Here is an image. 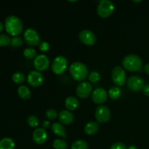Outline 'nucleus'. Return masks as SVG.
Here are the masks:
<instances>
[{
	"label": "nucleus",
	"instance_id": "nucleus-10",
	"mask_svg": "<svg viewBox=\"0 0 149 149\" xmlns=\"http://www.w3.org/2000/svg\"><path fill=\"white\" fill-rule=\"evenodd\" d=\"M79 39L81 43L86 45H94L97 40L96 35L90 29H84L81 31L79 33Z\"/></svg>",
	"mask_w": 149,
	"mask_h": 149
},
{
	"label": "nucleus",
	"instance_id": "nucleus-35",
	"mask_svg": "<svg viewBox=\"0 0 149 149\" xmlns=\"http://www.w3.org/2000/svg\"><path fill=\"white\" fill-rule=\"evenodd\" d=\"M42 128H44V129H47V128H48L49 127V122L48 120H45L43 122H42Z\"/></svg>",
	"mask_w": 149,
	"mask_h": 149
},
{
	"label": "nucleus",
	"instance_id": "nucleus-4",
	"mask_svg": "<svg viewBox=\"0 0 149 149\" xmlns=\"http://www.w3.org/2000/svg\"><path fill=\"white\" fill-rule=\"evenodd\" d=\"M114 5L110 0H101L97 6V13L100 17L106 18L113 13Z\"/></svg>",
	"mask_w": 149,
	"mask_h": 149
},
{
	"label": "nucleus",
	"instance_id": "nucleus-24",
	"mask_svg": "<svg viewBox=\"0 0 149 149\" xmlns=\"http://www.w3.org/2000/svg\"><path fill=\"white\" fill-rule=\"evenodd\" d=\"M13 81L17 84H22L25 81V75L21 71H17L14 73L12 77Z\"/></svg>",
	"mask_w": 149,
	"mask_h": 149
},
{
	"label": "nucleus",
	"instance_id": "nucleus-11",
	"mask_svg": "<svg viewBox=\"0 0 149 149\" xmlns=\"http://www.w3.org/2000/svg\"><path fill=\"white\" fill-rule=\"evenodd\" d=\"M27 81L32 87H39L43 83L44 77L40 71H31L28 74Z\"/></svg>",
	"mask_w": 149,
	"mask_h": 149
},
{
	"label": "nucleus",
	"instance_id": "nucleus-9",
	"mask_svg": "<svg viewBox=\"0 0 149 149\" xmlns=\"http://www.w3.org/2000/svg\"><path fill=\"white\" fill-rule=\"evenodd\" d=\"M127 86L130 90L133 92H138L143 90L144 87V80L142 77L138 75L130 76L127 79Z\"/></svg>",
	"mask_w": 149,
	"mask_h": 149
},
{
	"label": "nucleus",
	"instance_id": "nucleus-12",
	"mask_svg": "<svg viewBox=\"0 0 149 149\" xmlns=\"http://www.w3.org/2000/svg\"><path fill=\"white\" fill-rule=\"evenodd\" d=\"M33 65L38 71H44L49 67V59L45 54H40L34 58Z\"/></svg>",
	"mask_w": 149,
	"mask_h": 149
},
{
	"label": "nucleus",
	"instance_id": "nucleus-18",
	"mask_svg": "<svg viewBox=\"0 0 149 149\" xmlns=\"http://www.w3.org/2000/svg\"><path fill=\"white\" fill-rule=\"evenodd\" d=\"M79 102L74 96H68L65 100V106L68 111H74L78 108Z\"/></svg>",
	"mask_w": 149,
	"mask_h": 149
},
{
	"label": "nucleus",
	"instance_id": "nucleus-28",
	"mask_svg": "<svg viewBox=\"0 0 149 149\" xmlns=\"http://www.w3.org/2000/svg\"><path fill=\"white\" fill-rule=\"evenodd\" d=\"M11 43V39L5 33H0V47H4Z\"/></svg>",
	"mask_w": 149,
	"mask_h": 149
},
{
	"label": "nucleus",
	"instance_id": "nucleus-6",
	"mask_svg": "<svg viewBox=\"0 0 149 149\" xmlns=\"http://www.w3.org/2000/svg\"><path fill=\"white\" fill-rule=\"evenodd\" d=\"M68 67V60L62 55L54 58L52 63V70L55 74H62Z\"/></svg>",
	"mask_w": 149,
	"mask_h": 149
},
{
	"label": "nucleus",
	"instance_id": "nucleus-13",
	"mask_svg": "<svg viewBox=\"0 0 149 149\" xmlns=\"http://www.w3.org/2000/svg\"><path fill=\"white\" fill-rule=\"evenodd\" d=\"M77 94L81 98H86L89 97L93 92L92 84L88 81H81L77 87Z\"/></svg>",
	"mask_w": 149,
	"mask_h": 149
},
{
	"label": "nucleus",
	"instance_id": "nucleus-1",
	"mask_svg": "<svg viewBox=\"0 0 149 149\" xmlns=\"http://www.w3.org/2000/svg\"><path fill=\"white\" fill-rule=\"evenodd\" d=\"M4 26L7 33L13 36H17L23 31L21 20L15 15H9L4 20Z\"/></svg>",
	"mask_w": 149,
	"mask_h": 149
},
{
	"label": "nucleus",
	"instance_id": "nucleus-15",
	"mask_svg": "<svg viewBox=\"0 0 149 149\" xmlns=\"http://www.w3.org/2000/svg\"><path fill=\"white\" fill-rule=\"evenodd\" d=\"M32 138H33V142L36 143V144L41 145V144L45 143L47 139V133L46 132V130L44 128H36L33 131Z\"/></svg>",
	"mask_w": 149,
	"mask_h": 149
},
{
	"label": "nucleus",
	"instance_id": "nucleus-3",
	"mask_svg": "<svg viewBox=\"0 0 149 149\" xmlns=\"http://www.w3.org/2000/svg\"><path fill=\"white\" fill-rule=\"evenodd\" d=\"M122 65L124 68L129 71L135 72L142 68L143 62L141 57L135 54H130L126 55L122 60Z\"/></svg>",
	"mask_w": 149,
	"mask_h": 149
},
{
	"label": "nucleus",
	"instance_id": "nucleus-39",
	"mask_svg": "<svg viewBox=\"0 0 149 149\" xmlns=\"http://www.w3.org/2000/svg\"><path fill=\"white\" fill-rule=\"evenodd\" d=\"M132 2L138 3V2H141V0H139V1H134V0H132Z\"/></svg>",
	"mask_w": 149,
	"mask_h": 149
},
{
	"label": "nucleus",
	"instance_id": "nucleus-21",
	"mask_svg": "<svg viewBox=\"0 0 149 149\" xmlns=\"http://www.w3.org/2000/svg\"><path fill=\"white\" fill-rule=\"evenodd\" d=\"M17 93L19 96L23 100H28L31 97V90L27 86L21 85L17 89Z\"/></svg>",
	"mask_w": 149,
	"mask_h": 149
},
{
	"label": "nucleus",
	"instance_id": "nucleus-20",
	"mask_svg": "<svg viewBox=\"0 0 149 149\" xmlns=\"http://www.w3.org/2000/svg\"><path fill=\"white\" fill-rule=\"evenodd\" d=\"M15 142L11 138H4L0 141V149H14Z\"/></svg>",
	"mask_w": 149,
	"mask_h": 149
},
{
	"label": "nucleus",
	"instance_id": "nucleus-23",
	"mask_svg": "<svg viewBox=\"0 0 149 149\" xmlns=\"http://www.w3.org/2000/svg\"><path fill=\"white\" fill-rule=\"evenodd\" d=\"M71 149H88V145L84 140H77L73 143Z\"/></svg>",
	"mask_w": 149,
	"mask_h": 149
},
{
	"label": "nucleus",
	"instance_id": "nucleus-32",
	"mask_svg": "<svg viewBox=\"0 0 149 149\" xmlns=\"http://www.w3.org/2000/svg\"><path fill=\"white\" fill-rule=\"evenodd\" d=\"M49 44L46 41H43V42H41L39 45V48L42 52H46V51L49 50Z\"/></svg>",
	"mask_w": 149,
	"mask_h": 149
},
{
	"label": "nucleus",
	"instance_id": "nucleus-5",
	"mask_svg": "<svg viewBox=\"0 0 149 149\" xmlns=\"http://www.w3.org/2000/svg\"><path fill=\"white\" fill-rule=\"evenodd\" d=\"M111 79L118 87L124 85L127 82V75L125 69L119 65L115 66L111 71Z\"/></svg>",
	"mask_w": 149,
	"mask_h": 149
},
{
	"label": "nucleus",
	"instance_id": "nucleus-38",
	"mask_svg": "<svg viewBox=\"0 0 149 149\" xmlns=\"http://www.w3.org/2000/svg\"><path fill=\"white\" fill-rule=\"evenodd\" d=\"M3 30V24L1 21H0V32L2 31Z\"/></svg>",
	"mask_w": 149,
	"mask_h": 149
},
{
	"label": "nucleus",
	"instance_id": "nucleus-2",
	"mask_svg": "<svg viewBox=\"0 0 149 149\" xmlns=\"http://www.w3.org/2000/svg\"><path fill=\"white\" fill-rule=\"evenodd\" d=\"M69 72L74 79L81 81L87 78L88 75V68L84 63L77 61L71 64Z\"/></svg>",
	"mask_w": 149,
	"mask_h": 149
},
{
	"label": "nucleus",
	"instance_id": "nucleus-37",
	"mask_svg": "<svg viewBox=\"0 0 149 149\" xmlns=\"http://www.w3.org/2000/svg\"><path fill=\"white\" fill-rule=\"evenodd\" d=\"M127 149H138L137 147L134 145H130L129 147H128Z\"/></svg>",
	"mask_w": 149,
	"mask_h": 149
},
{
	"label": "nucleus",
	"instance_id": "nucleus-27",
	"mask_svg": "<svg viewBox=\"0 0 149 149\" xmlns=\"http://www.w3.org/2000/svg\"><path fill=\"white\" fill-rule=\"evenodd\" d=\"M89 81L92 83H97L100 79V74L98 71H93L88 75Z\"/></svg>",
	"mask_w": 149,
	"mask_h": 149
},
{
	"label": "nucleus",
	"instance_id": "nucleus-17",
	"mask_svg": "<svg viewBox=\"0 0 149 149\" xmlns=\"http://www.w3.org/2000/svg\"><path fill=\"white\" fill-rule=\"evenodd\" d=\"M52 132L55 135H58V136L63 137V138H66V134H65V130L63 125L60 122H54L52 125Z\"/></svg>",
	"mask_w": 149,
	"mask_h": 149
},
{
	"label": "nucleus",
	"instance_id": "nucleus-30",
	"mask_svg": "<svg viewBox=\"0 0 149 149\" xmlns=\"http://www.w3.org/2000/svg\"><path fill=\"white\" fill-rule=\"evenodd\" d=\"M45 114H46V117L47 118V119H50V120L55 119L58 116V112H57V111L54 109H47Z\"/></svg>",
	"mask_w": 149,
	"mask_h": 149
},
{
	"label": "nucleus",
	"instance_id": "nucleus-14",
	"mask_svg": "<svg viewBox=\"0 0 149 149\" xmlns=\"http://www.w3.org/2000/svg\"><path fill=\"white\" fill-rule=\"evenodd\" d=\"M108 97V93L102 87L95 89L92 93V100L95 103L102 104L106 101Z\"/></svg>",
	"mask_w": 149,
	"mask_h": 149
},
{
	"label": "nucleus",
	"instance_id": "nucleus-7",
	"mask_svg": "<svg viewBox=\"0 0 149 149\" xmlns=\"http://www.w3.org/2000/svg\"><path fill=\"white\" fill-rule=\"evenodd\" d=\"M23 38H24V41L27 45L29 46H36V45H39L40 42V37L35 29H32V28H28L26 29L23 33Z\"/></svg>",
	"mask_w": 149,
	"mask_h": 149
},
{
	"label": "nucleus",
	"instance_id": "nucleus-8",
	"mask_svg": "<svg viewBox=\"0 0 149 149\" xmlns=\"http://www.w3.org/2000/svg\"><path fill=\"white\" fill-rule=\"evenodd\" d=\"M111 111L108 106L100 105L96 108L95 118L98 123H106L111 119Z\"/></svg>",
	"mask_w": 149,
	"mask_h": 149
},
{
	"label": "nucleus",
	"instance_id": "nucleus-31",
	"mask_svg": "<svg viewBox=\"0 0 149 149\" xmlns=\"http://www.w3.org/2000/svg\"><path fill=\"white\" fill-rule=\"evenodd\" d=\"M11 45L13 47H18L23 45V39L20 36H13V39H11Z\"/></svg>",
	"mask_w": 149,
	"mask_h": 149
},
{
	"label": "nucleus",
	"instance_id": "nucleus-33",
	"mask_svg": "<svg viewBox=\"0 0 149 149\" xmlns=\"http://www.w3.org/2000/svg\"><path fill=\"white\" fill-rule=\"evenodd\" d=\"M110 149H127L126 146L121 142H116L111 146Z\"/></svg>",
	"mask_w": 149,
	"mask_h": 149
},
{
	"label": "nucleus",
	"instance_id": "nucleus-22",
	"mask_svg": "<svg viewBox=\"0 0 149 149\" xmlns=\"http://www.w3.org/2000/svg\"><path fill=\"white\" fill-rule=\"evenodd\" d=\"M108 93H109L110 98H111L112 100H116L120 97L121 95H122V90L118 86H113L109 89Z\"/></svg>",
	"mask_w": 149,
	"mask_h": 149
},
{
	"label": "nucleus",
	"instance_id": "nucleus-26",
	"mask_svg": "<svg viewBox=\"0 0 149 149\" xmlns=\"http://www.w3.org/2000/svg\"><path fill=\"white\" fill-rule=\"evenodd\" d=\"M23 55L28 59H32V58H34L36 57V52L34 48L27 47L23 51Z\"/></svg>",
	"mask_w": 149,
	"mask_h": 149
},
{
	"label": "nucleus",
	"instance_id": "nucleus-36",
	"mask_svg": "<svg viewBox=\"0 0 149 149\" xmlns=\"http://www.w3.org/2000/svg\"><path fill=\"white\" fill-rule=\"evenodd\" d=\"M144 71L149 75V63L146 64L145 66H144Z\"/></svg>",
	"mask_w": 149,
	"mask_h": 149
},
{
	"label": "nucleus",
	"instance_id": "nucleus-29",
	"mask_svg": "<svg viewBox=\"0 0 149 149\" xmlns=\"http://www.w3.org/2000/svg\"><path fill=\"white\" fill-rule=\"evenodd\" d=\"M27 123L31 127H36L39 125V119L35 115H30L27 118Z\"/></svg>",
	"mask_w": 149,
	"mask_h": 149
},
{
	"label": "nucleus",
	"instance_id": "nucleus-34",
	"mask_svg": "<svg viewBox=\"0 0 149 149\" xmlns=\"http://www.w3.org/2000/svg\"><path fill=\"white\" fill-rule=\"evenodd\" d=\"M143 93L145 95L148 96L149 97V84H145L143 88Z\"/></svg>",
	"mask_w": 149,
	"mask_h": 149
},
{
	"label": "nucleus",
	"instance_id": "nucleus-19",
	"mask_svg": "<svg viewBox=\"0 0 149 149\" xmlns=\"http://www.w3.org/2000/svg\"><path fill=\"white\" fill-rule=\"evenodd\" d=\"M99 125L97 122H89L84 126V132L87 135H94L98 131Z\"/></svg>",
	"mask_w": 149,
	"mask_h": 149
},
{
	"label": "nucleus",
	"instance_id": "nucleus-25",
	"mask_svg": "<svg viewBox=\"0 0 149 149\" xmlns=\"http://www.w3.org/2000/svg\"><path fill=\"white\" fill-rule=\"evenodd\" d=\"M52 146L55 149H67L68 148L67 143L63 139H55L53 141Z\"/></svg>",
	"mask_w": 149,
	"mask_h": 149
},
{
	"label": "nucleus",
	"instance_id": "nucleus-16",
	"mask_svg": "<svg viewBox=\"0 0 149 149\" xmlns=\"http://www.w3.org/2000/svg\"><path fill=\"white\" fill-rule=\"evenodd\" d=\"M58 119L63 125H70L74 122V114L68 110H62L58 113Z\"/></svg>",
	"mask_w": 149,
	"mask_h": 149
}]
</instances>
